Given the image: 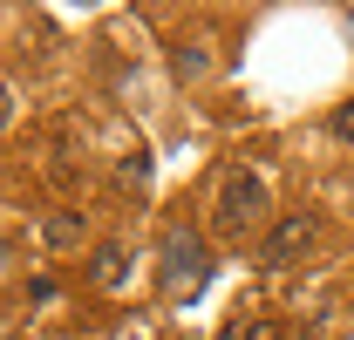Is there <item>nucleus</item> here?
<instances>
[{"label":"nucleus","mask_w":354,"mask_h":340,"mask_svg":"<svg viewBox=\"0 0 354 340\" xmlns=\"http://www.w3.org/2000/svg\"><path fill=\"white\" fill-rule=\"evenodd\" d=\"M41 245L48 252H75V245H82V211H55L41 225Z\"/></svg>","instance_id":"423d86ee"},{"label":"nucleus","mask_w":354,"mask_h":340,"mask_svg":"<svg viewBox=\"0 0 354 340\" xmlns=\"http://www.w3.org/2000/svg\"><path fill=\"white\" fill-rule=\"evenodd\" d=\"M177 68H184V75H205V68H212L205 41H184V48H177Z\"/></svg>","instance_id":"6e6552de"},{"label":"nucleus","mask_w":354,"mask_h":340,"mask_svg":"<svg viewBox=\"0 0 354 340\" xmlns=\"http://www.w3.org/2000/svg\"><path fill=\"white\" fill-rule=\"evenodd\" d=\"M266 211H272V184H266V170L259 164H225L218 170V184H212V238H252L266 225Z\"/></svg>","instance_id":"f257e3e1"},{"label":"nucleus","mask_w":354,"mask_h":340,"mask_svg":"<svg viewBox=\"0 0 354 340\" xmlns=\"http://www.w3.org/2000/svg\"><path fill=\"white\" fill-rule=\"evenodd\" d=\"M327 129H334L341 143H354V95H348V102H341V109H334V116H327Z\"/></svg>","instance_id":"1a4fd4ad"},{"label":"nucleus","mask_w":354,"mask_h":340,"mask_svg":"<svg viewBox=\"0 0 354 340\" xmlns=\"http://www.w3.org/2000/svg\"><path fill=\"white\" fill-rule=\"evenodd\" d=\"M116 184H123V191H143V184H150V150H143V143L116 164Z\"/></svg>","instance_id":"0eeeda50"},{"label":"nucleus","mask_w":354,"mask_h":340,"mask_svg":"<svg viewBox=\"0 0 354 340\" xmlns=\"http://www.w3.org/2000/svg\"><path fill=\"white\" fill-rule=\"evenodd\" d=\"M130 279V245L123 238H102L95 252H88V286H102V293H116Z\"/></svg>","instance_id":"20e7f679"},{"label":"nucleus","mask_w":354,"mask_h":340,"mask_svg":"<svg viewBox=\"0 0 354 340\" xmlns=\"http://www.w3.org/2000/svg\"><path fill=\"white\" fill-rule=\"evenodd\" d=\"M205 279H212V245H205L191 225H171V232H164V293L191 299Z\"/></svg>","instance_id":"f03ea898"},{"label":"nucleus","mask_w":354,"mask_h":340,"mask_svg":"<svg viewBox=\"0 0 354 340\" xmlns=\"http://www.w3.org/2000/svg\"><path fill=\"white\" fill-rule=\"evenodd\" d=\"M7 116H14V95H7V82H0V129H7Z\"/></svg>","instance_id":"9d476101"},{"label":"nucleus","mask_w":354,"mask_h":340,"mask_svg":"<svg viewBox=\"0 0 354 340\" xmlns=\"http://www.w3.org/2000/svg\"><path fill=\"white\" fill-rule=\"evenodd\" d=\"M313 232H320V225H313V211H286L272 232H266L259 265H266V272H286V265H300V258L313 252Z\"/></svg>","instance_id":"7ed1b4c3"},{"label":"nucleus","mask_w":354,"mask_h":340,"mask_svg":"<svg viewBox=\"0 0 354 340\" xmlns=\"http://www.w3.org/2000/svg\"><path fill=\"white\" fill-rule=\"evenodd\" d=\"M218 340H279V320H266V313H252V306H232Z\"/></svg>","instance_id":"39448f33"}]
</instances>
